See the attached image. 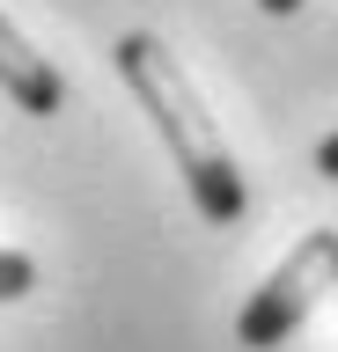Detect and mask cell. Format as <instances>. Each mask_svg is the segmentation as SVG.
<instances>
[{
	"mask_svg": "<svg viewBox=\"0 0 338 352\" xmlns=\"http://www.w3.org/2000/svg\"><path fill=\"white\" fill-rule=\"evenodd\" d=\"M111 66H118V81L140 96V110L155 118V132H162V147H169V162H177L191 206H199L213 228H235V220L250 213V191H243V169H235V154H228L199 81L184 74V59L155 30H125V37L111 44Z\"/></svg>",
	"mask_w": 338,
	"mask_h": 352,
	"instance_id": "6da1fadb",
	"label": "cell"
},
{
	"mask_svg": "<svg viewBox=\"0 0 338 352\" xmlns=\"http://www.w3.org/2000/svg\"><path fill=\"white\" fill-rule=\"evenodd\" d=\"M0 96H8L15 110H30V118H59V103H67L59 66H52L8 15H0Z\"/></svg>",
	"mask_w": 338,
	"mask_h": 352,
	"instance_id": "3957f363",
	"label": "cell"
},
{
	"mask_svg": "<svg viewBox=\"0 0 338 352\" xmlns=\"http://www.w3.org/2000/svg\"><path fill=\"white\" fill-rule=\"evenodd\" d=\"M257 8H265V15H279V22H287L294 8H302V0H257Z\"/></svg>",
	"mask_w": 338,
	"mask_h": 352,
	"instance_id": "8992f818",
	"label": "cell"
},
{
	"mask_svg": "<svg viewBox=\"0 0 338 352\" xmlns=\"http://www.w3.org/2000/svg\"><path fill=\"white\" fill-rule=\"evenodd\" d=\"M316 176H331V184H338V132L324 140V147H316Z\"/></svg>",
	"mask_w": 338,
	"mask_h": 352,
	"instance_id": "5b68a950",
	"label": "cell"
},
{
	"mask_svg": "<svg viewBox=\"0 0 338 352\" xmlns=\"http://www.w3.org/2000/svg\"><path fill=\"white\" fill-rule=\"evenodd\" d=\"M324 294H338V228H309V235L279 257V272L257 279V294H250L243 316H235V345L243 352H279Z\"/></svg>",
	"mask_w": 338,
	"mask_h": 352,
	"instance_id": "7a4b0ae2",
	"label": "cell"
},
{
	"mask_svg": "<svg viewBox=\"0 0 338 352\" xmlns=\"http://www.w3.org/2000/svg\"><path fill=\"white\" fill-rule=\"evenodd\" d=\"M37 294V257L30 250H0V301H23Z\"/></svg>",
	"mask_w": 338,
	"mask_h": 352,
	"instance_id": "277c9868",
	"label": "cell"
}]
</instances>
